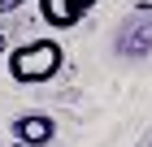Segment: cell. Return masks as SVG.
<instances>
[{"label":"cell","mask_w":152,"mask_h":147,"mask_svg":"<svg viewBox=\"0 0 152 147\" xmlns=\"http://www.w3.org/2000/svg\"><path fill=\"white\" fill-rule=\"evenodd\" d=\"M52 134H57V121L48 113H26V117H18L13 121V138L18 143H26V147H44V143H52Z\"/></svg>","instance_id":"3"},{"label":"cell","mask_w":152,"mask_h":147,"mask_svg":"<svg viewBox=\"0 0 152 147\" xmlns=\"http://www.w3.org/2000/svg\"><path fill=\"white\" fill-rule=\"evenodd\" d=\"M0 52H4V35H0Z\"/></svg>","instance_id":"5"},{"label":"cell","mask_w":152,"mask_h":147,"mask_svg":"<svg viewBox=\"0 0 152 147\" xmlns=\"http://www.w3.org/2000/svg\"><path fill=\"white\" fill-rule=\"evenodd\" d=\"M26 0H0V17H4V13H13V9H22Z\"/></svg>","instance_id":"4"},{"label":"cell","mask_w":152,"mask_h":147,"mask_svg":"<svg viewBox=\"0 0 152 147\" xmlns=\"http://www.w3.org/2000/svg\"><path fill=\"white\" fill-rule=\"evenodd\" d=\"M65 65V48L57 39H31V43H18L13 52H4V69L18 87H39V82H52Z\"/></svg>","instance_id":"1"},{"label":"cell","mask_w":152,"mask_h":147,"mask_svg":"<svg viewBox=\"0 0 152 147\" xmlns=\"http://www.w3.org/2000/svg\"><path fill=\"white\" fill-rule=\"evenodd\" d=\"M13 147H26V143H18V138H13Z\"/></svg>","instance_id":"6"},{"label":"cell","mask_w":152,"mask_h":147,"mask_svg":"<svg viewBox=\"0 0 152 147\" xmlns=\"http://www.w3.org/2000/svg\"><path fill=\"white\" fill-rule=\"evenodd\" d=\"M96 4L100 0H39V22L52 30H74Z\"/></svg>","instance_id":"2"}]
</instances>
